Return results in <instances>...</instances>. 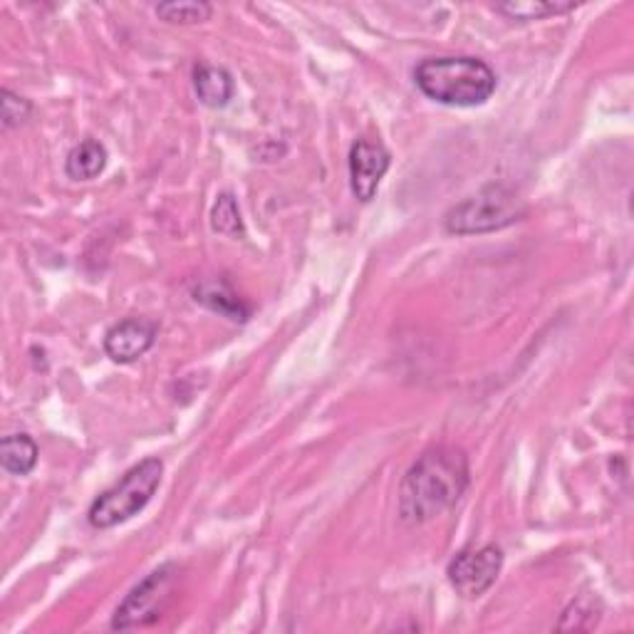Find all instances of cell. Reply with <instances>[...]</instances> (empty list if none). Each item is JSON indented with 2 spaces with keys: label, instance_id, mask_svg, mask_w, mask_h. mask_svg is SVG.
I'll list each match as a JSON object with an SVG mask.
<instances>
[{
  "label": "cell",
  "instance_id": "cell-5",
  "mask_svg": "<svg viewBox=\"0 0 634 634\" xmlns=\"http://www.w3.org/2000/svg\"><path fill=\"white\" fill-rule=\"evenodd\" d=\"M173 572H177L173 562H167V566L149 572L117 607L115 620H112V630H135L157 622L161 617L163 602L169 598Z\"/></svg>",
  "mask_w": 634,
  "mask_h": 634
},
{
  "label": "cell",
  "instance_id": "cell-2",
  "mask_svg": "<svg viewBox=\"0 0 634 634\" xmlns=\"http://www.w3.org/2000/svg\"><path fill=\"white\" fill-rule=\"evenodd\" d=\"M416 87L448 107H478L494 97L498 77L478 57H429L414 70Z\"/></svg>",
  "mask_w": 634,
  "mask_h": 634
},
{
  "label": "cell",
  "instance_id": "cell-12",
  "mask_svg": "<svg viewBox=\"0 0 634 634\" xmlns=\"http://www.w3.org/2000/svg\"><path fill=\"white\" fill-rule=\"evenodd\" d=\"M38 444L28 434H10L0 444V462L13 476H28L38 464Z\"/></svg>",
  "mask_w": 634,
  "mask_h": 634
},
{
  "label": "cell",
  "instance_id": "cell-1",
  "mask_svg": "<svg viewBox=\"0 0 634 634\" xmlns=\"http://www.w3.org/2000/svg\"><path fill=\"white\" fill-rule=\"evenodd\" d=\"M468 488V458L462 448L434 446L416 458L399 488V518L422 526L446 514Z\"/></svg>",
  "mask_w": 634,
  "mask_h": 634
},
{
  "label": "cell",
  "instance_id": "cell-16",
  "mask_svg": "<svg viewBox=\"0 0 634 634\" xmlns=\"http://www.w3.org/2000/svg\"><path fill=\"white\" fill-rule=\"evenodd\" d=\"M585 617L592 622V625H598L600 610H595V600L580 598L575 602H570V607L562 612V620L558 627L560 630H585V622H582Z\"/></svg>",
  "mask_w": 634,
  "mask_h": 634
},
{
  "label": "cell",
  "instance_id": "cell-15",
  "mask_svg": "<svg viewBox=\"0 0 634 634\" xmlns=\"http://www.w3.org/2000/svg\"><path fill=\"white\" fill-rule=\"evenodd\" d=\"M213 13V8L209 3H201V0H179V3H161L157 6V15L163 23L171 25H197L209 20Z\"/></svg>",
  "mask_w": 634,
  "mask_h": 634
},
{
  "label": "cell",
  "instance_id": "cell-8",
  "mask_svg": "<svg viewBox=\"0 0 634 634\" xmlns=\"http://www.w3.org/2000/svg\"><path fill=\"white\" fill-rule=\"evenodd\" d=\"M159 325L147 317H127L112 325L105 335V352L119 364L137 362L157 342Z\"/></svg>",
  "mask_w": 634,
  "mask_h": 634
},
{
  "label": "cell",
  "instance_id": "cell-7",
  "mask_svg": "<svg viewBox=\"0 0 634 634\" xmlns=\"http://www.w3.org/2000/svg\"><path fill=\"white\" fill-rule=\"evenodd\" d=\"M392 167V155L382 141L357 139L350 149V187L362 203L377 197L384 173Z\"/></svg>",
  "mask_w": 634,
  "mask_h": 634
},
{
  "label": "cell",
  "instance_id": "cell-14",
  "mask_svg": "<svg viewBox=\"0 0 634 634\" xmlns=\"http://www.w3.org/2000/svg\"><path fill=\"white\" fill-rule=\"evenodd\" d=\"M211 229L221 233V236H231V239H239L245 233L239 201L233 199V193H221L216 203H213Z\"/></svg>",
  "mask_w": 634,
  "mask_h": 634
},
{
  "label": "cell",
  "instance_id": "cell-11",
  "mask_svg": "<svg viewBox=\"0 0 634 634\" xmlns=\"http://www.w3.org/2000/svg\"><path fill=\"white\" fill-rule=\"evenodd\" d=\"M107 149L97 139H85L70 151L65 161V171L73 181H92L97 179L107 167Z\"/></svg>",
  "mask_w": 634,
  "mask_h": 634
},
{
  "label": "cell",
  "instance_id": "cell-17",
  "mask_svg": "<svg viewBox=\"0 0 634 634\" xmlns=\"http://www.w3.org/2000/svg\"><path fill=\"white\" fill-rule=\"evenodd\" d=\"M30 112H33V107H30L28 99L10 89L0 92V117H3V129L18 127L20 121H25L30 117Z\"/></svg>",
  "mask_w": 634,
  "mask_h": 634
},
{
  "label": "cell",
  "instance_id": "cell-6",
  "mask_svg": "<svg viewBox=\"0 0 634 634\" xmlns=\"http://www.w3.org/2000/svg\"><path fill=\"white\" fill-rule=\"evenodd\" d=\"M504 568V550L488 543L480 548H466L448 562V582H452L458 595L466 600H476L494 588V582Z\"/></svg>",
  "mask_w": 634,
  "mask_h": 634
},
{
  "label": "cell",
  "instance_id": "cell-3",
  "mask_svg": "<svg viewBox=\"0 0 634 634\" xmlns=\"http://www.w3.org/2000/svg\"><path fill=\"white\" fill-rule=\"evenodd\" d=\"M526 201L506 183H488L474 197L446 211L444 226L454 236H480L510 226L526 216Z\"/></svg>",
  "mask_w": 634,
  "mask_h": 634
},
{
  "label": "cell",
  "instance_id": "cell-13",
  "mask_svg": "<svg viewBox=\"0 0 634 634\" xmlns=\"http://www.w3.org/2000/svg\"><path fill=\"white\" fill-rule=\"evenodd\" d=\"M578 6L572 0H553V3H546V0H524V3H500L496 6L498 13L508 15L510 20H543L550 15H562L575 10Z\"/></svg>",
  "mask_w": 634,
  "mask_h": 634
},
{
  "label": "cell",
  "instance_id": "cell-10",
  "mask_svg": "<svg viewBox=\"0 0 634 634\" xmlns=\"http://www.w3.org/2000/svg\"><path fill=\"white\" fill-rule=\"evenodd\" d=\"M193 89H197V97L201 105H207L211 109L226 107L229 102L236 95V82L233 75L223 67L213 65H199L197 73H193Z\"/></svg>",
  "mask_w": 634,
  "mask_h": 634
},
{
  "label": "cell",
  "instance_id": "cell-4",
  "mask_svg": "<svg viewBox=\"0 0 634 634\" xmlns=\"http://www.w3.org/2000/svg\"><path fill=\"white\" fill-rule=\"evenodd\" d=\"M161 476H163V464L157 456L145 458L141 464L131 466L115 486L102 490L95 498V504L89 506L87 514L89 526H95L99 530L115 528L141 514L149 500L155 498L161 484Z\"/></svg>",
  "mask_w": 634,
  "mask_h": 634
},
{
  "label": "cell",
  "instance_id": "cell-9",
  "mask_svg": "<svg viewBox=\"0 0 634 634\" xmlns=\"http://www.w3.org/2000/svg\"><path fill=\"white\" fill-rule=\"evenodd\" d=\"M191 295H193V300L203 305V308L229 317V320H233V323H245L251 315L249 305H245L239 295L231 290L229 283H223L219 278L197 283V288L191 290Z\"/></svg>",
  "mask_w": 634,
  "mask_h": 634
}]
</instances>
